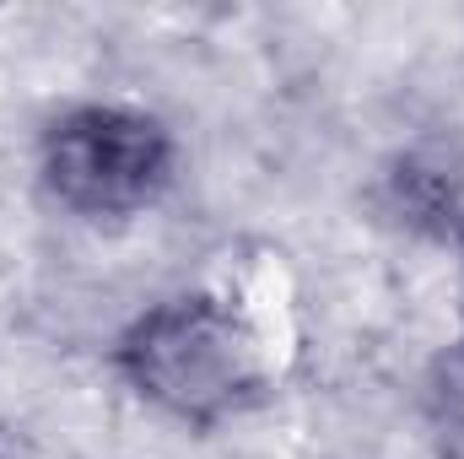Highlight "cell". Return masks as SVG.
<instances>
[{"label":"cell","mask_w":464,"mask_h":459,"mask_svg":"<svg viewBox=\"0 0 464 459\" xmlns=\"http://www.w3.org/2000/svg\"><path fill=\"white\" fill-rule=\"evenodd\" d=\"M130 384L184 422H217L259 389V351L217 298H173L130 325L119 346Z\"/></svg>","instance_id":"1"},{"label":"cell","mask_w":464,"mask_h":459,"mask_svg":"<svg viewBox=\"0 0 464 459\" xmlns=\"http://www.w3.org/2000/svg\"><path fill=\"white\" fill-rule=\"evenodd\" d=\"M173 179V135L162 119L119 103L65 114L44 135V184L82 217H130Z\"/></svg>","instance_id":"2"}]
</instances>
